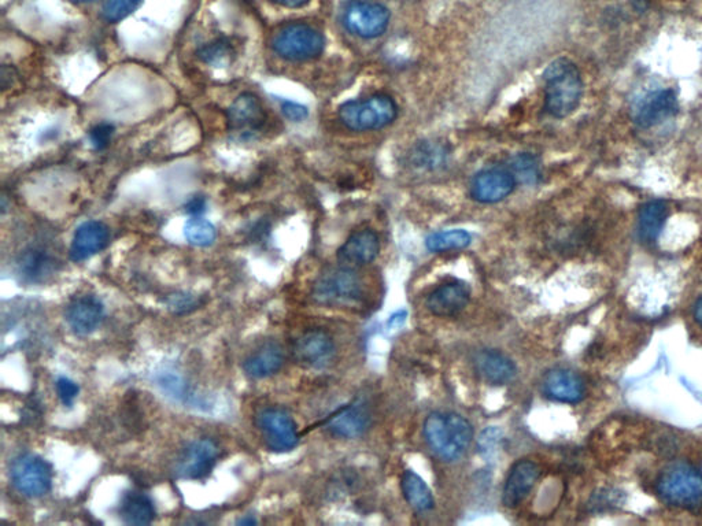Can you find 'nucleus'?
<instances>
[{"label": "nucleus", "mask_w": 702, "mask_h": 526, "mask_svg": "<svg viewBox=\"0 0 702 526\" xmlns=\"http://www.w3.org/2000/svg\"><path fill=\"white\" fill-rule=\"evenodd\" d=\"M423 435L432 454L442 462L450 463L464 457L475 432L471 422L460 414L435 411L424 421Z\"/></svg>", "instance_id": "f257e3e1"}, {"label": "nucleus", "mask_w": 702, "mask_h": 526, "mask_svg": "<svg viewBox=\"0 0 702 526\" xmlns=\"http://www.w3.org/2000/svg\"><path fill=\"white\" fill-rule=\"evenodd\" d=\"M545 107L550 116L565 118L574 113L583 94V81L578 66L567 58L553 61L543 73Z\"/></svg>", "instance_id": "f03ea898"}, {"label": "nucleus", "mask_w": 702, "mask_h": 526, "mask_svg": "<svg viewBox=\"0 0 702 526\" xmlns=\"http://www.w3.org/2000/svg\"><path fill=\"white\" fill-rule=\"evenodd\" d=\"M314 302L327 307H349L364 299L365 288L356 268L336 266L325 270L314 283Z\"/></svg>", "instance_id": "7ed1b4c3"}, {"label": "nucleus", "mask_w": 702, "mask_h": 526, "mask_svg": "<svg viewBox=\"0 0 702 526\" xmlns=\"http://www.w3.org/2000/svg\"><path fill=\"white\" fill-rule=\"evenodd\" d=\"M656 490L667 505L697 509L702 505V473L687 463H674L660 473Z\"/></svg>", "instance_id": "20e7f679"}, {"label": "nucleus", "mask_w": 702, "mask_h": 526, "mask_svg": "<svg viewBox=\"0 0 702 526\" xmlns=\"http://www.w3.org/2000/svg\"><path fill=\"white\" fill-rule=\"evenodd\" d=\"M398 117V106L389 95H372L364 100H350L339 109L342 124L351 131H376L389 127Z\"/></svg>", "instance_id": "39448f33"}, {"label": "nucleus", "mask_w": 702, "mask_h": 526, "mask_svg": "<svg viewBox=\"0 0 702 526\" xmlns=\"http://www.w3.org/2000/svg\"><path fill=\"white\" fill-rule=\"evenodd\" d=\"M275 53L287 61H312L323 54L325 37L312 25L295 22L280 29L273 37Z\"/></svg>", "instance_id": "423d86ee"}, {"label": "nucleus", "mask_w": 702, "mask_h": 526, "mask_svg": "<svg viewBox=\"0 0 702 526\" xmlns=\"http://www.w3.org/2000/svg\"><path fill=\"white\" fill-rule=\"evenodd\" d=\"M10 479L21 495L42 498L50 492L53 485V468L39 455H18L11 463Z\"/></svg>", "instance_id": "0eeeda50"}, {"label": "nucleus", "mask_w": 702, "mask_h": 526, "mask_svg": "<svg viewBox=\"0 0 702 526\" xmlns=\"http://www.w3.org/2000/svg\"><path fill=\"white\" fill-rule=\"evenodd\" d=\"M256 424L265 446L272 453H290L298 446V425L286 410L266 407L257 414Z\"/></svg>", "instance_id": "6e6552de"}, {"label": "nucleus", "mask_w": 702, "mask_h": 526, "mask_svg": "<svg viewBox=\"0 0 702 526\" xmlns=\"http://www.w3.org/2000/svg\"><path fill=\"white\" fill-rule=\"evenodd\" d=\"M343 21L351 35L376 39L389 28L390 11L380 3L354 0L346 7Z\"/></svg>", "instance_id": "1a4fd4ad"}, {"label": "nucleus", "mask_w": 702, "mask_h": 526, "mask_svg": "<svg viewBox=\"0 0 702 526\" xmlns=\"http://www.w3.org/2000/svg\"><path fill=\"white\" fill-rule=\"evenodd\" d=\"M336 346L334 337L325 329H308L297 337L293 346L294 361L305 369L321 370L334 361Z\"/></svg>", "instance_id": "9d476101"}, {"label": "nucleus", "mask_w": 702, "mask_h": 526, "mask_svg": "<svg viewBox=\"0 0 702 526\" xmlns=\"http://www.w3.org/2000/svg\"><path fill=\"white\" fill-rule=\"evenodd\" d=\"M679 111L678 98L672 90L648 92L635 100L631 107V116L639 128H653L668 118L676 116Z\"/></svg>", "instance_id": "9b49d317"}, {"label": "nucleus", "mask_w": 702, "mask_h": 526, "mask_svg": "<svg viewBox=\"0 0 702 526\" xmlns=\"http://www.w3.org/2000/svg\"><path fill=\"white\" fill-rule=\"evenodd\" d=\"M219 459V447L208 437L194 440L184 448L176 472L187 480H202L209 476Z\"/></svg>", "instance_id": "f8f14e48"}, {"label": "nucleus", "mask_w": 702, "mask_h": 526, "mask_svg": "<svg viewBox=\"0 0 702 526\" xmlns=\"http://www.w3.org/2000/svg\"><path fill=\"white\" fill-rule=\"evenodd\" d=\"M371 418V411H369L367 403L356 399L349 405L335 410V413H332L325 420L324 425L332 436L353 440L367 432L369 425H371Z\"/></svg>", "instance_id": "ddd939ff"}, {"label": "nucleus", "mask_w": 702, "mask_h": 526, "mask_svg": "<svg viewBox=\"0 0 702 526\" xmlns=\"http://www.w3.org/2000/svg\"><path fill=\"white\" fill-rule=\"evenodd\" d=\"M229 131L253 137L264 128L266 113L261 100L253 94H242L227 111Z\"/></svg>", "instance_id": "4468645a"}, {"label": "nucleus", "mask_w": 702, "mask_h": 526, "mask_svg": "<svg viewBox=\"0 0 702 526\" xmlns=\"http://www.w3.org/2000/svg\"><path fill=\"white\" fill-rule=\"evenodd\" d=\"M471 302V288L464 281H447L435 288L426 299L427 310L432 316L449 318L463 313Z\"/></svg>", "instance_id": "2eb2a0df"}, {"label": "nucleus", "mask_w": 702, "mask_h": 526, "mask_svg": "<svg viewBox=\"0 0 702 526\" xmlns=\"http://www.w3.org/2000/svg\"><path fill=\"white\" fill-rule=\"evenodd\" d=\"M515 187L516 179L511 170L486 169L476 174L471 184V195L476 202L493 205L508 198Z\"/></svg>", "instance_id": "dca6fc26"}, {"label": "nucleus", "mask_w": 702, "mask_h": 526, "mask_svg": "<svg viewBox=\"0 0 702 526\" xmlns=\"http://www.w3.org/2000/svg\"><path fill=\"white\" fill-rule=\"evenodd\" d=\"M542 390L546 398L553 402L576 405L585 398L586 385L574 370L557 368L545 374Z\"/></svg>", "instance_id": "f3484780"}, {"label": "nucleus", "mask_w": 702, "mask_h": 526, "mask_svg": "<svg viewBox=\"0 0 702 526\" xmlns=\"http://www.w3.org/2000/svg\"><path fill=\"white\" fill-rule=\"evenodd\" d=\"M541 477V466L530 459L517 461L509 470L506 477L504 492H502V503L508 509H516L522 505L532 488Z\"/></svg>", "instance_id": "a211bd4d"}, {"label": "nucleus", "mask_w": 702, "mask_h": 526, "mask_svg": "<svg viewBox=\"0 0 702 526\" xmlns=\"http://www.w3.org/2000/svg\"><path fill=\"white\" fill-rule=\"evenodd\" d=\"M474 369L484 383L502 387L511 384L517 376L516 363L500 350L484 348L475 354Z\"/></svg>", "instance_id": "6ab92c4d"}, {"label": "nucleus", "mask_w": 702, "mask_h": 526, "mask_svg": "<svg viewBox=\"0 0 702 526\" xmlns=\"http://www.w3.org/2000/svg\"><path fill=\"white\" fill-rule=\"evenodd\" d=\"M66 322L76 335L88 336L105 320V306L94 295H81L70 300L65 311Z\"/></svg>", "instance_id": "aec40b11"}, {"label": "nucleus", "mask_w": 702, "mask_h": 526, "mask_svg": "<svg viewBox=\"0 0 702 526\" xmlns=\"http://www.w3.org/2000/svg\"><path fill=\"white\" fill-rule=\"evenodd\" d=\"M110 242V231L101 221H86L76 229L69 255L73 262L87 261L105 250Z\"/></svg>", "instance_id": "412c9836"}, {"label": "nucleus", "mask_w": 702, "mask_h": 526, "mask_svg": "<svg viewBox=\"0 0 702 526\" xmlns=\"http://www.w3.org/2000/svg\"><path fill=\"white\" fill-rule=\"evenodd\" d=\"M380 251V240L378 233L372 229H362L354 232L353 235L342 244L338 250V261L341 265L350 268H360L369 265L378 258Z\"/></svg>", "instance_id": "4be33fe9"}, {"label": "nucleus", "mask_w": 702, "mask_h": 526, "mask_svg": "<svg viewBox=\"0 0 702 526\" xmlns=\"http://www.w3.org/2000/svg\"><path fill=\"white\" fill-rule=\"evenodd\" d=\"M286 355L282 344L276 340H268L256 348L253 353L247 355L243 361V370L246 376L254 380L269 379L282 370Z\"/></svg>", "instance_id": "5701e85b"}, {"label": "nucleus", "mask_w": 702, "mask_h": 526, "mask_svg": "<svg viewBox=\"0 0 702 526\" xmlns=\"http://www.w3.org/2000/svg\"><path fill=\"white\" fill-rule=\"evenodd\" d=\"M17 266L18 274L22 280L31 284H39L53 276L57 261L43 248L29 247L22 251Z\"/></svg>", "instance_id": "b1692460"}, {"label": "nucleus", "mask_w": 702, "mask_h": 526, "mask_svg": "<svg viewBox=\"0 0 702 526\" xmlns=\"http://www.w3.org/2000/svg\"><path fill=\"white\" fill-rule=\"evenodd\" d=\"M121 520L128 525H149L155 520L157 511L153 499L142 491H128L120 503Z\"/></svg>", "instance_id": "393cba45"}, {"label": "nucleus", "mask_w": 702, "mask_h": 526, "mask_svg": "<svg viewBox=\"0 0 702 526\" xmlns=\"http://www.w3.org/2000/svg\"><path fill=\"white\" fill-rule=\"evenodd\" d=\"M668 217V206L663 200H652L641 207L638 216V236L644 243H655Z\"/></svg>", "instance_id": "a878e982"}, {"label": "nucleus", "mask_w": 702, "mask_h": 526, "mask_svg": "<svg viewBox=\"0 0 702 526\" xmlns=\"http://www.w3.org/2000/svg\"><path fill=\"white\" fill-rule=\"evenodd\" d=\"M401 490L406 502L412 509L419 511V513H427V511L434 509L435 499L430 487L413 470H406L402 474Z\"/></svg>", "instance_id": "bb28decb"}, {"label": "nucleus", "mask_w": 702, "mask_h": 526, "mask_svg": "<svg viewBox=\"0 0 702 526\" xmlns=\"http://www.w3.org/2000/svg\"><path fill=\"white\" fill-rule=\"evenodd\" d=\"M450 151L446 144L438 142H423L413 147L410 162L416 168L437 170L447 164Z\"/></svg>", "instance_id": "cd10ccee"}, {"label": "nucleus", "mask_w": 702, "mask_h": 526, "mask_svg": "<svg viewBox=\"0 0 702 526\" xmlns=\"http://www.w3.org/2000/svg\"><path fill=\"white\" fill-rule=\"evenodd\" d=\"M472 242V236L464 229L435 232L427 237L426 246L431 253L464 250Z\"/></svg>", "instance_id": "c85d7f7f"}, {"label": "nucleus", "mask_w": 702, "mask_h": 526, "mask_svg": "<svg viewBox=\"0 0 702 526\" xmlns=\"http://www.w3.org/2000/svg\"><path fill=\"white\" fill-rule=\"evenodd\" d=\"M184 235L188 243L197 247L212 246L217 239L216 227L212 222L203 220V218L194 217L187 221L184 227Z\"/></svg>", "instance_id": "c756f323"}, {"label": "nucleus", "mask_w": 702, "mask_h": 526, "mask_svg": "<svg viewBox=\"0 0 702 526\" xmlns=\"http://www.w3.org/2000/svg\"><path fill=\"white\" fill-rule=\"evenodd\" d=\"M511 172L516 181L520 183L534 185L541 179V165L534 155L523 153L517 154L511 159Z\"/></svg>", "instance_id": "7c9ffc66"}, {"label": "nucleus", "mask_w": 702, "mask_h": 526, "mask_svg": "<svg viewBox=\"0 0 702 526\" xmlns=\"http://www.w3.org/2000/svg\"><path fill=\"white\" fill-rule=\"evenodd\" d=\"M232 54H234V47L225 39L214 40V42L206 44L198 51L199 58L205 64L213 66L223 65L224 62L231 59Z\"/></svg>", "instance_id": "2f4dec72"}, {"label": "nucleus", "mask_w": 702, "mask_h": 526, "mask_svg": "<svg viewBox=\"0 0 702 526\" xmlns=\"http://www.w3.org/2000/svg\"><path fill=\"white\" fill-rule=\"evenodd\" d=\"M143 0H106L102 9V17L107 22L123 21L124 18L131 16L133 11L142 5Z\"/></svg>", "instance_id": "473e14b6"}, {"label": "nucleus", "mask_w": 702, "mask_h": 526, "mask_svg": "<svg viewBox=\"0 0 702 526\" xmlns=\"http://www.w3.org/2000/svg\"><path fill=\"white\" fill-rule=\"evenodd\" d=\"M622 495L617 494L615 490H601L591 496L590 507L593 511H607L615 509L616 506H622Z\"/></svg>", "instance_id": "72a5a7b5"}, {"label": "nucleus", "mask_w": 702, "mask_h": 526, "mask_svg": "<svg viewBox=\"0 0 702 526\" xmlns=\"http://www.w3.org/2000/svg\"><path fill=\"white\" fill-rule=\"evenodd\" d=\"M55 390H57L58 398L65 406H72L73 402L77 396H79L80 387L75 381L68 379V377H59L57 383H55Z\"/></svg>", "instance_id": "f704fd0d"}, {"label": "nucleus", "mask_w": 702, "mask_h": 526, "mask_svg": "<svg viewBox=\"0 0 702 526\" xmlns=\"http://www.w3.org/2000/svg\"><path fill=\"white\" fill-rule=\"evenodd\" d=\"M113 135L114 127L112 124L103 122V124L96 125V127L92 128L90 131L91 146L94 147L95 150H103V148H106L109 146L110 142H112Z\"/></svg>", "instance_id": "c9c22d12"}, {"label": "nucleus", "mask_w": 702, "mask_h": 526, "mask_svg": "<svg viewBox=\"0 0 702 526\" xmlns=\"http://www.w3.org/2000/svg\"><path fill=\"white\" fill-rule=\"evenodd\" d=\"M169 309L175 311L176 314L188 313V311L197 309L198 300L194 296L187 294H176L169 296Z\"/></svg>", "instance_id": "e433bc0d"}, {"label": "nucleus", "mask_w": 702, "mask_h": 526, "mask_svg": "<svg viewBox=\"0 0 702 526\" xmlns=\"http://www.w3.org/2000/svg\"><path fill=\"white\" fill-rule=\"evenodd\" d=\"M282 111L288 120L294 122L304 121L309 116L308 107L299 105V103L290 102V100H286V102L282 103Z\"/></svg>", "instance_id": "4c0bfd02"}, {"label": "nucleus", "mask_w": 702, "mask_h": 526, "mask_svg": "<svg viewBox=\"0 0 702 526\" xmlns=\"http://www.w3.org/2000/svg\"><path fill=\"white\" fill-rule=\"evenodd\" d=\"M498 437H500V432L497 429H486L480 436L479 447L482 453H491L494 451L493 448L497 446Z\"/></svg>", "instance_id": "58836bf2"}, {"label": "nucleus", "mask_w": 702, "mask_h": 526, "mask_svg": "<svg viewBox=\"0 0 702 526\" xmlns=\"http://www.w3.org/2000/svg\"><path fill=\"white\" fill-rule=\"evenodd\" d=\"M184 209L191 216H201L206 210V199L203 196H194V198L188 200Z\"/></svg>", "instance_id": "ea45409f"}, {"label": "nucleus", "mask_w": 702, "mask_h": 526, "mask_svg": "<svg viewBox=\"0 0 702 526\" xmlns=\"http://www.w3.org/2000/svg\"><path fill=\"white\" fill-rule=\"evenodd\" d=\"M273 2L277 3V5L288 7V9H298V7L308 5L310 0H273Z\"/></svg>", "instance_id": "a19ab883"}, {"label": "nucleus", "mask_w": 702, "mask_h": 526, "mask_svg": "<svg viewBox=\"0 0 702 526\" xmlns=\"http://www.w3.org/2000/svg\"><path fill=\"white\" fill-rule=\"evenodd\" d=\"M694 318H696V321L702 327V296L700 300H698L696 307H694Z\"/></svg>", "instance_id": "79ce46f5"}, {"label": "nucleus", "mask_w": 702, "mask_h": 526, "mask_svg": "<svg viewBox=\"0 0 702 526\" xmlns=\"http://www.w3.org/2000/svg\"><path fill=\"white\" fill-rule=\"evenodd\" d=\"M257 520L254 517L246 516L243 518H240L238 521V525H256Z\"/></svg>", "instance_id": "37998d69"}, {"label": "nucleus", "mask_w": 702, "mask_h": 526, "mask_svg": "<svg viewBox=\"0 0 702 526\" xmlns=\"http://www.w3.org/2000/svg\"><path fill=\"white\" fill-rule=\"evenodd\" d=\"M70 2L77 3V5H84V3L96 2V0H70Z\"/></svg>", "instance_id": "c03bdc74"}]
</instances>
